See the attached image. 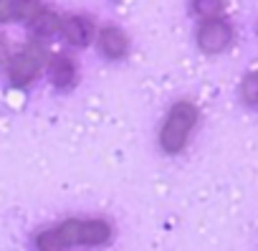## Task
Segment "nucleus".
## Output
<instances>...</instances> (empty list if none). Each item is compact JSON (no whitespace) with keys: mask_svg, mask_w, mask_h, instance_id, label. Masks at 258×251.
Segmentation results:
<instances>
[{"mask_svg":"<svg viewBox=\"0 0 258 251\" xmlns=\"http://www.w3.org/2000/svg\"><path fill=\"white\" fill-rule=\"evenodd\" d=\"M46 61V48L38 43V41H31L11 64V81L13 86H26L36 79V74L41 71Z\"/></svg>","mask_w":258,"mask_h":251,"instance_id":"nucleus-3","label":"nucleus"},{"mask_svg":"<svg viewBox=\"0 0 258 251\" xmlns=\"http://www.w3.org/2000/svg\"><path fill=\"white\" fill-rule=\"evenodd\" d=\"M111 238V228L99 218H71L56 228L38 233L36 243L41 251H58L66 246H99Z\"/></svg>","mask_w":258,"mask_h":251,"instance_id":"nucleus-1","label":"nucleus"},{"mask_svg":"<svg viewBox=\"0 0 258 251\" xmlns=\"http://www.w3.org/2000/svg\"><path fill=\"white\" fill-rule=\"evenodd\" d=\"M195 8L203 13V18H213L220 13V0H195Z\"/></svg>","mask_w":258,"mask_h":251,"instance_id":"nucleus-9","label":"nucleus"},{"mask_svg":"<svg viewBox=\"0 0 258 251\" xmlns=\"http://www.w3.org/2000/svg\"><path fill=\"white\" fill-rule=\"evenodd\" d=\"M18 6L21 0H0V23H8L18 18Z\"/></svg>","mask_w":258,"mask_h":251,"instance_id":"nucleus-8","label":"nucleus"},{"mask_svg":"<svg viewBox=\"0 0 258 251\" xmlns=\"http://www.w3.org/2000/svg\"><path fill=\"white\" fill-rule=\"evenodd\" d=\"M99 46H101V51H104L109 59H119V56H124V51H126V38H124V33H121L119 28L106 26V28H101V33H99Z\"/></svg>","mask_w":258,"mask_h":251,"instance_id":"nucleus-6","label":"nucleus"},{"mask_svg":"<svg viewBox=\"0 0 258 251\" xmlns=\"http://www.w3.org/2000/svg\"><path fill=\"white\" fill-rule=\"evenodd\" d=\"M233 38V31L228 26L225 18L220 16H213V18H203V26L198 31V41H200V48L208 51V54H218L223 51Z\"/></svg>","mask_w":258,"mask_h":251,"instance_id":"nucleus-4","label":"nucleus"},{"mask_svg":"<svg viewBox=\"0 0 258 251\" xmlns=\"http://www.w3.org/2000/svg\"><path fill=\"white\" fill-rule=\"evenodd\" d=\"M198 122V107L192 102H177L165 124H162V132H160V145L165 147V153H180L187 145V137Z\"/></svg>","mask_w":258,"mask_h":251,"instance_id":"nucleus-2","label":"nucleus"},{"mask_svg":"<svg viewBox=\"0 0 258 251\" xmlns=\"http://www.w3.org/2000/svg\"><path fill=\"white\" fill-rule=\"evenodd\" d=\"M8 59V48H6V41L0 38V61H6Z\"/></svg>","mask_w":258,"mask_h":251,"instance_id":"nucleus-10","label":"nucleus"},{"mask_svg":"<svg viewBox=\"0 0 258 251\" xmlns=\"http://www.w3.org/2000/svg\"><path fill=\"white\" fill-rule=\"evenodd\" d=\"M51 28H58L71 43H76V46H86V41H89V33H91V28H89V23L84 21V18H76V16H53V23H51Z\"/></svg>","mask_w":258,"mask_h":251,"instance_id":"nucleus-5","label":"nucleus"},{"mask_svg":"<svg viewBox=\"0 0 258 251\" xmlns=\"http://www.w3.org/2000/svg\"><path fill=\"white\" fill-rule=\"evenodd\" d=\"M74 79H76V66H74V61H71L69 56H58V59L53 61V81L66 89V86L74 84Z\"/></svg>","mask_w":258,"mask_h":251,"instance_id":"nucleus-7","label":"nucleus"}]
</instances>
